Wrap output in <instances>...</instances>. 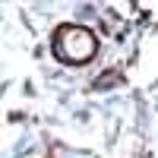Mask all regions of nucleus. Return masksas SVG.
<instances>
[{
  "label": "nucleus",
  "instance_id": "obj_1",
  "mask_svg": "<svg viewBox=\"0 0 158 158\" xmlns=\"http://www.w3.org/2000/svg\"><path fill=\"white\" fill-rule=\"evenodd\" d=\"M54 51H60V57L70 60V63H85L95 54V35L85 32V29L67 25V29H60V35L54 38Z\"/></svg>",
  "mask_w": 158,
  "mask_h": 158
}]
</instances>
